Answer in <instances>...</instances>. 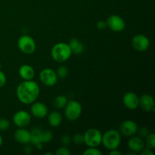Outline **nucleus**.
Returning a JSON list of instances; mask_svg holds the SVG:
<instances>
[{
	"label": "nucleus",
	"instance_id": "obj_1",
	"mask_svg": "<svg viewBox=\"0 0 155 155\" xmlns=\"http://www.w3.org/2000/svg\"><path fill=\"white\" fill-rule=\"evenodd\" d=\"M40 93V89L36 82L24 80L16 89L18 99L24 104H30L36 101Z\"/></svg>",
	"mask_w": 155,
	"mask_h": 155
},
{
	"label": "nucleus",
	"instance_id": "obj_2",
	"mask_svg": "<svg viewBox=\"0 0 155 155\" xmlns=\"http://www.w3.org/2000/svg\"><path fill=\"white\" fill-rule=\"evenodd\" d=\"M51 55L53 60L57 63H64L71 58L72 51L68 43L58 42L51 48Z\"/></svg>",
	"mask_w": 155,
	"mask_h": 155
},
{
	"label": "nucleus",
	"instance_id": "obj_3",
	"mask_svg": "<svg viewBox=\"0 0 155 155\" xmlns=\"http://www.w3.org/2000/svg\"><path fill=\"white\" fill-rule=\"evenodd\" d=\"M121 143V135L117 130H108L102 134L101 144L107 150L117 149Z\"/></svg>",
	"mask_w": 155,
	"mask_h": 155
},
{
	"label": "nucleus",
	"instance_id": "obj_4",
	"mask_svg": "<svg viewBox=\"0 0 155 155\" xmlns=\"http://www.w3.org/2000/svg\"><path fill=\"white\" fill-rule=\"evenodd\" d=\"M65 117L70 121H75L79 119L82 114V105L79 101L75 100H70L65 105Z\"/></svg>",
	"mask_w": 155,
	"mask_h": 155
},
{
	"label": "nucleus",
	"instance_id": "obj_5",
	"mask_svg": "<svg viewBox=\"0 0 155 155\" xmlns=\"http://www.w3.org/2000/svg\"><path fill=\"white\" fill-rule=\"evenodd\" d=\"M84 143L88 147H97L101 144L102 133L96 128H91L86 130L83 134Z\"/></svg>",
	"mask_w": 155,
	"mask_h": 155
},
{
	"label": "nucleus",
	"instance_id": "obj_6",
	"mask_svg": "<svg viewBox=\"0 0 155 155\" xmlns=\"http://www.w3.org/2000/svg\"><path fill=\"white\" fill-rule=\"evenodd\" d=\"M18 47L24 54H31L36 51V44L33 37L28 35H23L18 39Z\"/></svg>",
	"mask_w": 155,
	"mask_h": 155
},
{
	"label": "nucleus",
	"instance_id": "obj_7",
	"mask_svg": "<svg viewBox=\"0 0 155 155\" xmlns=\"http://www.w3.org/2000/svg\"><path fill=\"white\" fill-rule=\"evenodd\" d=\"M58 79L56 72L51 68H44L39 73V80L45 86H54L57 83Z\"/></svg>",
	"mask_w": 155,
	"mask_h": 155
},
{
	"label": "nucleus",
	"instance_id": "obj_8",
	"mask_svg": "<svg viewBox=\"0 0 155 155\" xmlns=\"http://www.w3.org/2000/svg\"><path fill=\"white\" fill-rule=\"evenodd\" d=\"M107 27L114 32H121L125 29V21L117 15H112L108 17L106 21Z\"/></svg>",
	"mask_w": 155,
	"mask_h": 155
},
{
	"label": "nucleus",
	"instance_id": "obj_9",
	"mask_svg": "<svg viewBox=\"0 0 155 155\" xmlns=\"http://www.w3.org/2000/svg\"><path fill=\"white\" fill-rule=\"evenodd\" d=\"M132 45L135 50L143 52L149 48L150 40L145 35L136 34L132 39Z\"/></svg>",
	"mask_w": 155,
	"mask_h": 155
},
{
	"label": "nucleus",
	"instance_id": "obj_10",
	"mask_svg": "<svg viewBox=\"0 0 155 155\" xmlns=\"http://www.w3.org/2000/svg\"><path fill=\"white\" fill-rule=\"evenodd\" d=\"M31 121V114L24 110H18L14 114L13 123L18 127H27Z\"/></svg>",
	"mask_w": 155,
	"mask_h": 155
},
{
	"label": "nucleus",
	"instance_id": "obj_11",
	"mask_svg": "<svg viewBox=\"0 0 155 155\" xmlns=\"http://www.w3.org/2000/svg\"><path fill=\"white\" fill-rule=\"evenodd\" d=\"M138 126L135 121L126 120L120 126V133L127 137H132L137 133Z\"/></svg>",
	"mask_w": 155,
	"mask_h": 155
},
{
	"label": "nucleus",
	"instance_id": "obj_12",
	"mask_svg": "<svg viewBox=\"0 0 155 155\" xmlns=\"http://www.w3.org/2000/svg\"><path fill=\"white\" fill-rule=\"evenodd\" d=\"M48 107L44 103L40 101H34L30 107V114L36 118L42 119L48 114Z\"/></svg>",
	"mask_w": 155,
	"mask_h": 155
},
{
	"label": "nucleus",
	"instance_id": "obj_13",
	"mask_svg": "<svg viewBox=\"0 0 155 155\" xmlns=\"http://www.w3.org/2000/svg\"><path fill=\"white\" fill-rule=\"evenodd\" d=\"M139 98L135 92H128L123 96V102L129 110H135L139 107Z\"/></svg>",
	"mask_w": 155,
	"mask_h": 155
},
{
	"label": "nucleus",
	"instance_id": "obj_14",
	"mask_svg": "<svg viewBox=\"0 0 155 155\" xmlns=\"http://www.w3.org/2000/svg\"><path fill=\"white\" fill-rule=\"evenodd\" d=\"M139 106L146 112L154 111L155 109L154 98L148 94H143L139 98Z\"/></svg>",
	"mask_w": 155,
	"mask_h": 155
},
{
	"label": "nucleus",
	"instance_id": "obj_15",
	"mask_svg": "<svg viewBox=\"0 0 155 155\" xmlns=\"http://www.w3.org/2000/svg\"><path fill=\"white\" fill-rule=\"evenodd\" d=\"M14 138L18 143L27 145L30 142V131L24 127H18L14 133Z\"/></svg>",
	"mask_w": 155,
	"mask_h": 155
},
{
	"label": "nucleus",
	"instance_id": "obj_16",
	"mask_svg": "<svg viewBox=\"0 0 155 155\" xmlns=\"http://www.w3.org/2000/svg\"><path fill=\"white\" fill-rule=\"evenodd\" d=\"M127 145H128L129 149L134 153L140 152L145 148V143L143 139L134 136L130 137Z\"/></svg>",
	"mask_w": 155,
	"mask_h": 155
},
{
	"label": "nucleus",
	"instance_id": "obj_17",
	"mask_svg": "<svg viewBox=\"0 0 155 155\" xmlns=\"http://www.w3.org/2000/svg\"><path fill=\"white\" fill-rule=\"evenodd\" d=\"M20 77L24 80H32L35 77L34 69L29 64H23L18 70Z\"/></svg>",
	"mask_w": 155,
	"mask_h": 155
},
{
	"label": "nucleus",
	"instance_id": "obj_18",
	"mask_svg": "<svg viewBox=\"0 0 155 155\" xmlns=\"http://www.w3.org/2000/svg\"><path fill=\"white\" fill-rule=\"evenodd\" d=\"M68 45L71 48L72 54H80L84 51V45L77 38H72L70 39Z\"/></svg>",
	"mask_w": 155,
	"mask_h": 155
},
{
	"label": "nucleus",
	"instance_id": "obj_19",
	"mask_svg": "<svg viewBox=\"0 0 155 155\" xmlns=\"http://www.w3.org/2000/svg\"><path fill=\"white\" fill-rule=\"evenodd\" d=\"M48 115V122L51 127H58L62 123V115L57 110L50 112Z\"/></svg>",
	"mask_w": 155,
	"mask_h": 155
},
{
	"label": "nucleus",
	"instance_id": "obj_20",
	"mask_svg": "<svg viewBox=\"0 0 155 155\" xmlns=\"http://www.w3.org/2000/svg\"><path fill=\"white\" fill-rule=\"evenodd\" d=\"M42 129L36 127V128H33L30 131V143L34 145H37L39 143H42L41 142V133H42Z\"/></svg>",
	"mask_w": 155,
	"mask_h": 155
},
{
	"label": "nucleus",
	"instance_id": "obj_21",
	"mask_svg": "<svg viewBox=\"0 0 155 155\" xmlns=\"http://www.w3.org/2000/svg\"><path fill=\"white\" fill-rule=\"evenodd\" d=\"M68 101V99L65 95H58L53 101V105L56 109H62L65 107Z\"/></svg>",
	"mask_w": 155,
	"mask_h": 155
},
{
	"label": "nucleus",
	"instance_id": "obj_22",
	"mask_svg": "<svg viewBox=\"0 0 155 155\" xmlns=\"http://www.w3.org/2000/svg\"><path fill=\"white\" fill-rule=\"evenodd\" d=\"M53 139V134L49 130H42L41 133V142L43 143H48L50 142Z\"/></svg>",
	"mask_w": 155,
	"mask_h": 155
},
{
	"label": "nucleus",
	"instance_id": "obj_23",
	"mask_svg": "<svg viewBox=\"0 0 155 155\" xmlns=\"http://www.w3.org/2000/svg\"><path fill=\"white\" fill-rule=\"evenodd\" d=\"M145 146L149 149H153L155 148V135L154 133H150L145 138Z\"/></svg>",
	"mask_w": 155,
	"mask_h": 155
},
{
	"label": "nucleus",
	"instance_id": "obj_24",
	"mask_svg": "<svg viewBox=\"0 0 155 155\" xmlns=\"http://www.w3.org/2000/svg\"><path fill=\"white\" fill-rule=\"evenodd\" d=\"M56 74L58 76V78L64 79L68 75V69L64 65H61L58 68L57 71H55Z\"/></svg>",
	"mask_w": 155,
	"mask_h": 155
},
{
	"label": "nucleus",
	"instance_id": "obj_25",
	"mask_svg": "<svg viewBox=\"0 0 155 155\" xmlns=\"http://www.w3.org/2000/svg\"><path fill=\"white\" fill-rule=\"evenodd\" d=\"M84 155H101L102 152L100 151L98 148H95V147H89L87 149L85 150L83 152Z\"/></svg>",
	"mask_w": 155,
	"mask_h": 155
},
{
	"label": "nucleus",
	"instance_id": "obj_26",
	"mask_svg": "<svg viewBox=\"0 0 155 155\" xmlns=\"http://www.w3.org/2000/svg\"><path fill=\"white\" fill-rule=\"evenodd\" d=\"M10 121L6 118H1L0 119V131L5 132L10 128Z\"/></svg>",
	"mask_w": 155,
	"mask_h": 155
},
{
	"label": "nucleus",
	"instance_id": "obj_27",
	"mask_svg": "<svg viewBox=\"0 0 155 155\" xmlns=\"http://www.w3.org/2000/svg\"><path fill=\"white\" fill-rule=\"evenodd\" d=\"M72 141L76 145H81V144L84 143V136L83 134L77 133L73 136Z\"/></svg>",
	"mask_w": 155,
	"mask_h": 155
},
{
	"label": "nucleus",
	"instance_id": "obj_28",
	"mask_svg": "<svg viewBox=\"0 0 155 155\" xmlns=\"http://www.w3.org/2000/svg\"><path fill=\"white\" fill-rule=\"evenodd\" d=\"M137 133H139V137H141L142 139H145L151 133H150V130L148 128H145V127H142L139 130L138 129Z\"/></svg>",
	"mask_w": 155,
	"mask_h": 155
},
{
	"label": "nucleus",
	"instance_id": "obj_29",
	"mask_svg": "<svg viewBox=\"0 0 155 155\" xmlns=\"http://www.w3.org/2000/svg\"><path fill=\"white\" fill-rule=\"evenodd\" d=\"M71 154V151L65 146L61 147V148H58L55 151L56 155H70Z\"/></svg>",
	"mask_w": 155,
	"mask_h": 155
},
{
	"label": "nucleus",
	"instance_id": "obj_30",
	"mask_svg": "<svg viewBox=\"0 0 155 155\" xmlns=\"http://www.w3.org/2000/svg\"><path fill=\"white\" fill-rule=\"evenodd\" d=\"M61 143L63 144L64 146H66V145H68L70 144V142H71V138L69 135L64 134L61 136Z\"/></svg>",
	"mask_w": 155,
	"mask_h": 155
},
{
	"label": "nucleus",
	"instance_id": "obj_31",
	"mask_svg": "<svg viewBox=\"0 0 155 155\" xmlns=\"http://www.w3.org/2000/svg\"><path fill=\"white\" fill-rule=\"evenodd\" d=\"M6 81H7V78H6L5 74L0 69V88L3 87L5 85Z\"/></svg>",
	"mask_w": 155,
	"mask_h": 155
},
{
	"label": "nucleus",
	"instance_id": "obj_32",
	"mask_svg": "<svg viewBox=\"0 0 155 155\" xmlns=\"http://www.w3.org/2000/svg\"><path fill=\"white\" fill-rule=\"evenodd\" d=\"M96 27L98 30H104V29L107 27V24H106V21H102V20H101V21H98V22H97Z\"/></svg>",
	"mask_w": 155,
	"mask_h": 155
},
{
	"label": "nucleus",
	"instance_id": "obj_33",
	"mask_svg": "<svg viewBox=\"0 0 155 155\" xmlns=\"http://www.w3.org/2000/svg\"><path fill=\"white\" fill-rule=\"evenodd\" d=\"M142 155H154V153L151 151V149H149V148H144L143 150H142Z\"/></svg>",
	"mask_w": 155,
	"mask_h": 155
},
{
	"label": "nucleus",
	"instance_id": "obj_34",
	"mask_svg": "<svg viewBox=\"0 0 155 155\" xmlns=\"http://www.w3.org/2000/svg\"><path fill=\"white\" fill-rule=\"evenodd\" d=\"M109 154L110 155H121V152L120 151H118L117 149H114V150H110Z\"/></svg>",
	"mask_w": 155,
	"mask_h": 155
},
{
	"label": "nucleus",
	"instance_id": "obj_35",
	"mask_svg": "<svg viewBox=\"0 0 155 155\" xmlns=\"http://www.w3.org/2000/svg\"><path fill=\"white\" fill-rule=\"evenodd\" d=\"M32 151H33V150H32V148L30 145H27V146L24 148V152H25L26 154H30V153L32 152Z\"/></svg>",
	"mask_w": 155,
	"mask_h": 155
},
{
	"label": "nucleus",
	"instance_id": "obj_36",
	"mask_svg": "<svg viewBox=\"0 0 155 155\" xmlns=\"http://www.w3.org/2000/svg\"><path fill=\"white\" fill-rule=\"evenodd\" d=\"M3 144V139H2V136L0 135V148L2 147V145Z\"/></svg>",
	"mask_w": 155,
	"mask_h": 155
},
{
	"label": "nucleus",
	"instance_id": "obj_37",
	"mask_svg": "<svg viewBox=\"0 0 155 155\" xmlns=\"http://www.w3.org/2000/svg\"><path fill=\"white\" fill-rule=\"evenodd\" d=\"M45 154H52V153H45Z\"/></svg>",
	"mask_w": 155,
	"mask_h": 155
}]
</instances>
